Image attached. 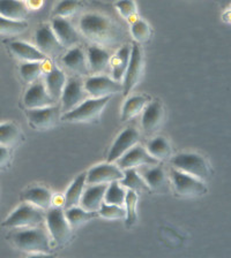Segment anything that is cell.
Returning <instances> with one entry per match:
<instances>
[{
  "label": "cell",
  "instance_id": "17",
  "mask_svg": "<svg viewBox=\"0 0 231 258\" xmlns=\"http://www.w3.org/2000/svg\"><path fill=\"white\" fill-rule=\"evenodd\" d=\"M165 118V111L163 105L159 100L149 102L145 107L143 118H141V126L146 134L152 135L161 128Z\"/></svg>",
  "mask_w": 231,
  "mask_h": 258
},
{
  "label": "cell",
  "instance_id": "31",
  "mask_svg": "<svg viewBox=\"0 0 231 258\" xmlns=\"http://www.w3.org/2000/svg\"><path fill=\"white\" fill-rule=\"evenodd\" d=\"M147 151L149 155L159 161L165 160L171 157L172 149L171 145L164 137L159 136L153 139L147 145Z\"/></svg>",
  "mask_w": 231,
  "mask_h": 258
},
{
  "label": "cell",
  "instance_id": "32",
  "mask_svg": "<svg viewBox=\"0 0 231 258\" xmlns=\"http://www.w3.org/2000/svg\"><path fill=\"white\" fill-rule=\"evenodd\" d=\"M21 141V133L14 123H0V144L5 148H14Z\"/></svg>",
  "mask_w": 231,
  "mask_h": 258
},
{
  "label": "cell",
  "instance_id": "30",
  "mask_svg": "<svg viewBox=\"0 0 231 258\" xmlns=\"http://www.w3.org/2000/svg\"><path fill=\"white\" fill-rule=\"evenodd\" d=\"M120 184L128 190H133L135 192H148L151 189L146 183L144 177L140 175V173L135 168L124 169V177L120 181Z\"/></svg>",
  "mask_w": 231,
  "mask_h": 258
},
{
  "label": "cell",
  "instance_id": "23",
  "mask_svg": "<svg viewBox=\"0 0 231 258\" xmlns=\"http://www.w3.org/2000/svg\"><path fill=\"white\" fill-rule=\"evenodd\" d=\"M87 58L89 63V70L95 74H101L108 70L110 66L111 55L103 47L93 45L88 48Z\"/></svg>",
  "mask_w": 231,
  "mask_h": 258
},
{
  "label": "cell",
  "instance_id": "45",
  "mask_svg": "<svg viewBox=\"0 0 231 258\" xmlns=\"http://www.w3.org/2000/svg\"><path fill=\"white\" fill-rule=\"evenodd\" d=\"M226 18H228V21L231 22V7H229L228 11H226Z\"/></svg>",
  "mask_w": 231,
  "mask_h": 258
},
{
  "label": "cell",
  "instance_id": "8",
  "mask_svg": "<svg viewBox=\"0 0 231 258\" xmlns=\"http://www.w3.org/2000/svg\"><path fill=\"white\" fill-rule=\"evenodd\" d=\"M89 98L88 91L84 88V82L79 78H72L67 80L65 88L63 90L62 97V111L67 113L75 107H78L81 103Z\"/></svg>",
  "mask_w": 231,
  "mask_h": 258
},
{
  "label": "cell",
  "instance_id": "20",
  "mask_svg": "<svg viewBox=\"0 0 231 258\" xmlns=\"http://www.w3.org/2000/svg\"><path fill=\"white\" fill-rule=\"evenodd\" d=\"M62 60L65 67H67L71 72L75 73L76 75L84 76L88 75V73L90 72V70H89L87 54L84 53L82 48L79 46L70 48V50L63 55Z\"/></svg>",
  "mask_w": 231,
  "mask_h": 258
},
{
  "label": "cell",
  "instance_id": "43",
  "mask_svg": "<svg viewBox=\"0 0 231 258\" xmlns=\"http://www.w3.org/2000/svg\"><path fill=\"white\" fill-rule=\"evenodd\" d=\"M28 5L32 10H38L43 5V0H28Z\"/></svg>",
  "mask_w": 231,
  "mask_h": 258
},
{
  "label": "cell",
  "instance_id": "7",
  "mask_svg": "<svg viewBox=\"0 0 231 258\" xmlns=\"http://www.w3.org/2000/svg\"><path fill=\"white\" fill-rule=\"evenodd\" d=\"M171 179L176 192L183 197L201 196L207 191L204 181L176 168L171 171Z\"/></svg>",
  "mask_w": 231,
  "mask_h": 258
},
{
  "label": "cell",
  "instance_id": "15",
  "mask_svg": "<svg viewBox=\"0 0 231 258\" xmlns=\"http://www.w3.org/2000/svg\"><path fill=\"white\" fill-rule=\"evenodd\" d=\"M139 132L135 128L129 127L121 132L110 149L108 155V163H116L120 157H123L128 150L135 147L139 142Z\"/></svg>",
  "mask_w": 231,
  "mask_h": 258
},
{
  "label": "cell",
  "instance_id": "12",
  "mask_svg": "<svg viewBox=\"0 0 231 258\" xmlns=\"http://www.w3.org/2000/svg\"><path fill=\"white\" fill-rule=\"evenodd\" d=\"M36 46L47 56H58L63 53L64 46L57 38L51 26L43 24L40 26L35 35Z\"/></svg>",
  "mask_w": 231,
  "mask_h": 258
},
{
  "label": "cell",
  "instance_id": "1",
  "mask_svg": "<svg viewBox=\"0 0 231 258\" xmlns=\"http://www.w3.org/2000/svg\"><path fill=\"white\" fill-rule=\"evenodd\" d=\"M79 29L84 37L101 46L113 45L121 38L119 27L107 16L96 13L84 14L80 19Z\"/></svg>",
  "mask_w": 231,
  "mask_h": 258
},
{
  "label": "cell",
  "instance_id": "10",
  "mask_svg": "<svg viewBox=\"0 0 231 258\" xmlns=\"http://www.w3.org/2000/svg\"><path fill=\"white\" fill-rule=\"evenodd\" d=\"M84 88L93 98H103L123 92V83L103 75H96L84 81Z\"/></svg>",
  "mask_w": 231,
  "mask_h": 258
},
{
  "label": "cell",
  "instance_id": "16",
  "mask_svg": "<svg viewBox=\"0 0 231 258\" xmlns=\"http://www.w3.org/2000/svg\"><path fill=\"white\" fill-rule=\"evenodd\" d=\"M56 100L49 95L45 83L36 81L28 89L23 98V104L28 110L42 108L55 105Z\"/></svg>",
  "mask_w": 231,
  "mask_h": 258
},
{
  "label": "cell",
  "instance_id": "40",
  "mask_svg": "<svg viewBox=\"0 0 231 258\" xmlns=\"http://www.w3.org/2000/svg\"><path fill=\"white\" fill-rule=\"evenodd\" d=\"M99 215L105 219L110 220L124 219V218H126V210L120 205L103 203L99 210Z\"/></svg>",
  "mask_w": 231,
  "mask_h": 258
},
{
  "label": "cell",
  "instance_id": "34",
  "mask_svg": "<svg viewBox=\"0 0 231 258\" xmlns=\"http://www.w3.org/2000/svg\"><path fill=\"white\" fill-rule=\"evenodd\" d=\"M83 6L84 5L82 0H62L54 8L52 15L55 18H70V16L74 15L78 11L82 10Z\"/></svg>",
  "mask_w": 231,
  "mask_h": 258
},
{
  "label": "cell",
  "instance_id": "44",
  "mask_svg": "<svg viewBox=\"0 0 231 258\" xmlns=\"http://www.w3.org/2000/svg\"><path fill=\"white\" fill-rule=\"evenodd\" d=\"M220 4L224 10H228L229 7H231V0H220Z\"/></svg>",
  "mask_w": 231,
  "mask_h": 258
},
{
  "label": "cell",
  "instance_id": "21",
  "mask_svg": "<svg viewBox=\"0 0 231 258\" xmlns=\"http://www.w3.org/2000/svg\"><path fill=\"white\" fill-rule=\"evenodd\" d=\"M66 82L67 79L65 73L62 70H59L57 66H55L54 63H51V66L45 72V82H44L45 83L49 95L55 100L60 99Z\"/></svg>",
  "mask_w": 231,
  "mask_h": 258
},
{
  "label": "cell",
  "instance_id": "24",
  "mask_svg": "<svg viewBox=\"0 0 231 258\" xmlns=\"http://www.w3.org/2000/svg\"><path fill=\"white\" fill-rule=\"evenodd\" d=\"M131 46L124 45L117 51V53L115 55L111 56L110 67L112 71V79L117 81V82L123 83L125 73H126L129 62V58H131Z\"/></svg>",
  "mask_w": 231,
  "mask_h": 258
},
{
  "label": "cell",
  "instance_id": "18",
  "mask_svg": "<svg viewBox=\"0 0 231 258\" xmlns=\"http://www.w3.org/2000/svg\"><path fill=\"white\" fill-rule=\"evenodd\" d=\"M140 175L144 177L151 190L160 194H165L169 191V179L164 168L162 166L156 165V166L140 167Z\"/></svg>",
  "mask_w": 231,
  "mask_h": 258
},
{
  "label": "cell",
  "instance_id": "11",
  "mask_svg": "<svg viewBox=\"0 0 231 258\" xmlns=\"http://www.w3.org/2000/svg\"><path fill=\"white\" fill-rule=\"evenodd\" d=\"M124 177V171L118 165L112 163L100 164L89 169L87 173V183L90 184H109L115 181H120Z\"/></svg>",
  "mask_w": 231,
  "mask_h": 258
},
{
  "label": "cell",
  "instance_id": "37",
  "mask_svg": "<svg viewBox=\"0 0 231 258\" xmlns=\"http://www.w3.org/2000/svg\"><path fill=\"white\" fill-rule=\"evenodd\" d=\"M28 23L24 21H15L0 16V34L7 36L20 35L27 30Z\"/></svg>",
  "mask_w": 231,
  "mask_h": 258
},
{
  "label": "cell",
  "instance_id": "28",
  "mask_svg": "<svg viewBox=\"0 0 231 258\" xmlns=\"http://www.w3.org/2000/svg\"><path fill=\"white\" fill-rule=\"evenodd\" d=\"M87 183V173H82L76 179L73 181V183L67 189L66 194H65L64 199V207L65 209H70L72 207H76L79 205L81 197L83 195L84 185Z\"/></svg>",
  "mask_w": 231,
  "mask_h": 258
},
{
  "label": "cell",
  "instance_id": "41",
  "mask_svg": "<svg viewBox=\"0 0 231 258\" xmlns=\"http://www.w3.org/2000/svg\"><path fill=\"white\" fill-rule=\"evenodd\" d=\"M115 7L118 11V13L127 21H131L132 18L136 16V5L133 0H118L115 4Z\"/></svg>",
  "mask_w": 231,
  "mask_h": 258
},
{
  "label": "cell",
  "instance_id": "36",
  "mask_svg": "<svg viewBox=\"0 0 231 258\" xmlns=\"http://www.w3.org/2000/svg\"><path fill=\"white\" fill-rule=\"evenodd\" d=\"M44 73V61L26 62L20 68V74L28 83H34Z\"/></svg>",
  "mask_w": 231,
  "mask_h": 258
},
{
  "label": "cell",
  "instance_id": "13",
  "mask_svg": "<svg viewBox=\"0 0 231 258\" xmlns=\"http://www.w3.org/2000/svg\"><path fill=\"white\" fill-rule=\"evenodd\" d=\"M27 115L30 126L38 129V131H47V129L54 128L58 123V121L62 119L59 108L55 106V105L48 107L29 110Z\"/></svg>",
  "mask_w": 231,
  "mask_h": 258
},
{
  "label": "cell",
  "instance_id": "25",
  "mask_svg": "<svg viewBox=\"0 0 231 258\" xmlns=\"http://www.w3.org/2000/svg\"><path fill=\"white\" fill-rule=\"evenodd\" d=\"M10 48L16 58L24 60L27 62L34 61H47L48 56L39 51L37 47L30 45L24 42H13L10 45Z\"/></svg>",
  "mask_w": 231,
  "mask_h": 258
},
{
  "label": "cell",
  "instance_id": "42",
  "mask_svg": "<svg viewBox=\"0 0 231 258\" xmlns=\"http://www.w3.org/2000/svg\"><path fill=\"white\" fill-rule=\"evenodd\" d=\"M10 159L11 155L10 151H8V148L3 147V145L0 144V169L7 166L8 163H10Z\"/></svg>",
  "mask_w": 231,
  "mask_h": 258
},
{
  "label": "cell",
  "instance_id": "26",
  "mask_svg": "<svg viewBox=\"0 0 231 258\" xmlns=\"http://www.w3.org/2000/svg\"><path fill=\"white\" fill-rule=\"evenodd\" d=\"M28 5L23 0H0V16L23 21L28 15Z\"/></svg>",
  "mask_w": 231,
  "mask_h": 258
},
{
  "label": "cell",
  "instance_id": "5",
  "mask_svg": "<svg viewBox=\"0 0 231 258\" xmlns=\"http://www.w3.org/2000/svg\"><path fill=\"white\" fill-rule=\"evenodd\" d=\"M173 168L184 172L201 181H206L210 176L209 165L204 157L197 153H179L171 159Z\"/></svg>",
  "mask_w": 231,
  "mask_h": 258
},
{
  "label": "cell",
  "instance_id": "29",
  "mask_svg": "<svg viewBox=\"0 0 231 258\" xmlns=\"http://www.w3.org/2000/svg\"><path fill=\"white\" fill-rule=\"evenodd\" d=\"M149 103V98L147 96L144 95H136L132 96L125 102L123 110H121V120L128 121L139 114V113L145 110Z\"/></svg>",
  "mask_w": 231,
  "mask_h": 258
},
{
  "label": "cell",
  "instance_id": "4",
  "mask_svg": "<svg viewBox=\"0 0 231 258\" xmlns=\"http://www.w3.org/2000/svg\"><path fill=\"white\" fill-rule=\"evenodd\" d=\"M44 220L42 209H39L30 203H23L16 208L10 217L4 221L3 226L10 228H27L37 227Z\"/></svg>",
  "mask_w": 231,
  "mask_h": 258
},
{
  "label": "cell",
  "instance_id": "9",
  "mask_svg": "<svg viewBox=\"0 0 231 258\" xmlns=\"http://www.w3.org/2000/svg\"><path fill=\"white\" fill-rule=\"evenodd\" d=\"M144 55L143 51H141L140 46L135 44L132 46L131 51V58H129V62L127 66L126 73H125L124 80H123V95L128 96L133 89L136 87L139 81L143 76L144 72Z\"/></svg>",
  "mask_w": 231,
  "mask_h": 258
},
{
  "label": "cell",
  "instance_id": "39",
  "mask_svg": "<svg viewBox=\"0 0 231 258\" xmlns=\"http://www.w3.org/2000/svg\"><path fill=\"white\" fill-rule=\"evenodd\" d=\"M125 210H126V224L128 226H133L137 220V192L127 190Z\"/></svg>",
  "mask_w": 231,
  "mask_h": 258
},
{
  "label": "cell",
  "instance_id": "2",
  "mask_svg": "<svg viewBox=\"0 0 231 258\" xmlns=\"http://www.w3.org/2000/svg\"><path fill=\"white\" fill-rule=\"evenodd\" d=\"M11 239L13 240L15 247L24 252L45 253L51 252L50 237L43 228L30 227L24 231H19L12 234Z\"/></svg>",
  "mask_w": 231,
  "mask_h": 258
},
{
  "label": "cell",
  "instance_id": "14",
  "mask_svg": "<svg viewBox=\"0 0 231 258\" xmlns=\"http://www.w3.org/2000/svg\"><path fill=\"white\" fill-rule=\"evenodd\" d=\"M116 164L123 169L127 168H140L145 166H156L160 161L149 155L147 150L144 148L135 145L131 150H128L123 157L116 161Z\"/></svg>",
  "mask_w": 231,
  "mask_h": 258
},
{
  "label": "cell",
  "instance_id": "38",
  "mask_svg": "<svg viewBox=\"0 0 231 258\" xmlns=\"http://www.w3.org/2000/svg\"><path fill=\"white\" fill-rule=\"evenodd\" d=\"M131 35L137 43L148 42L152 36V30L148 23L144 20L136 19L131 23Z\"/></svg>",
  "mask_w": 231,
  "mask_h": 258
},
{
  "label": "cell",
  "instance_id": "22",
  "mask_svg": "<svg viewBox=\"0 0 231 258\" xmlns=\"http://www.w3.org/2000/svg\"><path fill=\"white\" fill-rule=\"evenodd\" d=\"M108 184H90L83 191L81 197V208L90 212H99L101 205L104 202L105 191H107Z\"/></svg>",
  "mask_w": 231,
  "mask_h": 258
},
{
  "label": "cell",
  "instance_id": "6",
  "mask_svg": "<svg viewBox=\"0 0 231 258\" xmlns=\"http://www.w3.org/2000/svg\"><path fill=\"white\" fill-rule=\"evenodd\" d=\"M47 225L52 239L58 245H65L72 239V226L68 223L65 212L60 208L49 209Z\"/></svg>",
  "mask_w": 231,
  "mask_h": 258
},
{
  "label": "cell",
  "instance_id": "27",
  "mask_svg": "<svg viewBox=\"0 0 231 258\" xmlns=\"http://www.w3.org/2000/svg\"><path fill=\"white\" fill-rule=\"evenodd\" d=\"M21 199L42 210H49L52 204V194L43 187H32L22 194Z\"/></svg>",
  "mask_w": 231,
  "mask_h": 258
},
{
  "label": "cell",
  "instance_id": "33",
  "mask_svg": "<svg viewBox=\"0 0 231 258\" xmlns=\"http://www.w3.org/2000/svg\"><path fill=\"white\" fill-rule=\"evenodd\" d=\"M126 192L127 190L120 184L119 181H115V182L109 183L107 191H105L104 203L124 207L125 200H126Z\"/></svg>",
  "mask_w": 231,
  "mask_h": 258
},
{
  "label": "cell",
  "instance_id": "35",
  "mask_svg": "<svg viewBox=\"0 0 231 258\" xmlns=\"http://www.w3.org/2000/svg\"><path fill=\"white\" fill-rule=\"evenodd\" d=\"M65 216H66L68 223H70L72 227H78V226L91 220L96 216V212L87 211V210H84L83 208H79L76 205V207L66 209Z\"/></svg>",
  "mask_w": 231,
  "mask_h": 258
},
{
  "label": "cell",
  "instance_id": "19",
  "mask_svg": "<svg viewBox=\"0 0 231 258\" xmlns=\"http://www.w3.org/2000/svg\"><path fill=\"white\" fill-rule=\"evenodd\" d=\"M51 28L65 48H72L79 44L80 34L68 20L64 18H55L52 20Z\"/></svg>",
  "mask_w": 231,
  "mask_h": 258
},
{
  "label": "cell",
  "instance_id": "3",
  "mask_svg": "<svg viewBox=\"0 0 231 258\" xmlns=\"http://www.w3.org/2000/svg\"><path fill=\"white\" fill-rule=\"evenodd\" d=\"M110 97L103 98H88L81 103L78 107L62 115V120L65 122L73 123H90L99 121L101 114L107 106Z\"/></svg>",
  "mask_w": 231,
  "mask_h": 258
}]
</instances>
